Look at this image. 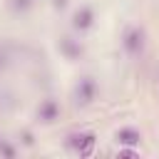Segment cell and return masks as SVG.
<instances>
[{"instance_id": "cell-3", "label": "cell", "mask_w": 159, "mask_h": 159, "mask_svg": "<svg viewBox=\"0 0 159 159\" xmlns=\"http://www.w3.org/2000/svg\"><path fill=\"white\" fill-rule=\"evenodd\" d=\"M60 102L57 99H52V97H47V99H42L40 104H37V122H42V124H55L57 119H60Z\"/></svg>"}, {"instance_id": "cell-8", "label": "cell", "mask_w": 159, "mask_h": 159, "mask_svg": "<svg viewBox=\"0 0 159 159\" xmlns=\"http://www.w3.org/2000/svg\"><path fill=\"white\" fill-rule=\"evenodd\" d=\"M7 5H10V10L15 15H25L27 10L35 7V0H7Z\"/></svg>"}, {"instance_id": "cell-4", "label": "cell", "mask_w": 159, "mask_h": 159, "mask_svg": "<svg viewBox=\"0 0 159 159\" xmlns=\"http://www.w3.org/2000/svg\"><path fill=\"white\" fill-rule=\"evenodd\" d=\"M94 144H97V137H94L92 132L72 134V137H70V147H72V152L80 154V157H89V154L94 152Z\"/></svg>"}, {"instance_id": "cell-2", "label": "cell", "mask_w": 159, "mask_h": 159, "mask_svg": "<svg viewBox=\"0 0 159 159\" xmlns=\"http://www.w3.org/2000/svg\"><path fill=\"white\" fill-rule=\"evenodd\" d=\"M97 92H99V84H97L94 77H89V75L80 77L77 84H75V104L77 107H89L97 99Z\"/></svg>"}, {"instance_id": "cell-6", "label": "cell", "mask_w": 159, "mask_h": 159, "mask_svg": "<svg viewBox=\"0 0 159 159\" xmlns=\"http://www.w3.org/2000/svg\"><path fill=\"white\" fill-rule=\"evenodd\" d=\"M57 50H60V55H62L65 60H80L82 52H84V47L80 45V40H75V37H70V35H62V37L57 40Z\"/></svg>"}, {"instance_id": "cell-1", "label": "cell", "mask_w": 159, "mask_h": 159, "mask_svg": "<svg viewBox=\"0 0 159 159\" xmlns=\"http://www.w3.org/2000/svg\"><path fill=\"white\" fill-rule=\"evenodd\" d=\"M144 45H147V32H144V27H139V25L124 27V32H122V47H124L127 55L139 57V55L144 52Z\"/></svg>"}, {"instance_id": "cell-10", "label": "cell", "mask_w": 159, "mask_h": 159, "mask_svg": "<svg viewBox=\"0 0 159 159\" xmlns=\"http://www.w3.org/2000/svg\"><path fill=\"white\" fill-rule=\"evenodd\" d=\"M0 154H2V157H15V149H12L7 142H2V139H0Z\"/></svg>"}, {"instance_id": "cell-12", "label": "cell", "mask_w": 159, "mask_h": 159, "mask_svg": "<svg viewBox=\"0 0 159 159\" xmlns=\"http://www.w3.org/2000/svg\"><path fill=\"white\" fill-rule=\"evenodd\" d=\"M52 7L55 10H65L67 7V0H52Z\"/></svg>"}, {"instance_id": "cell-9", "label": "cell", "mask_w": 159, "mask_h": 159, "mask_svg": "<svg viewBox=\"0 0 159 159\" xmlns=\"http://www.w3.org/2000/svg\"><path fill=\"white\" fill-rule=\"evenodd\" d=\"M10 52H7V47H0V72H5L7 67H10Z\"/></svg>"}, {"instance_id": "cell-5", "label": "cell", "mask_w": 159, "mask_h": 159, "mask_svg": "<svg viewBox=\"0 0 159 159\" xmlns=\"http://www.w3.org/2000/svg\"><path fill=\"white\" fill-rule=\"evenodd\" d=\"M72 30H77V32H87L92 25H94V10L89 7V5H80L75 12H72Z\"/></svg>"}, {"instance_id": "cell-11", "label": "cell", "mask_w": 159, "mask_h": 159, "mask_svg": "<svg viewBox=\"0 0 159 159\" xmlns=\"http://www.w3.org/2000/svg\"><path fill=\"white\" fill-rule=\"evenodd\" d=\"M117 157H137V149H119Z\"/></svg>"}, {"instance_id": "cell-7", "label": "cell", "mask_w": 159, "mask_h": 159, "mask_svg": "<svg viewBox=\"0 0 159 159\" xmlns=\"http://www.w3.org/2000/svg\"><path fill=\"white\" fill-rule=\"evenodd\" d=\"M114 142L119 147H137L142 142V132L137 127H119L114 132Z\"/></svg>"}]
</instances>
